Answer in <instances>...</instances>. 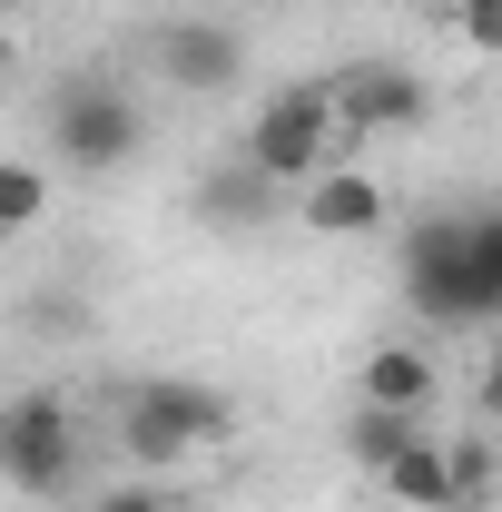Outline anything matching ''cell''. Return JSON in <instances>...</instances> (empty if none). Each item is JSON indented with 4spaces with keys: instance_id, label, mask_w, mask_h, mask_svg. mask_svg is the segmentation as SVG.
<instances>
[{
    "instance_id": "6da1fadb",
    "label": "cell",
    "mask_w": 502,
    "mask_h": 512,
    "mask_svg": "<svg viewBox=\"0 0 502 512\" xmlns=\"http://www.w3.org/2000/svg\"><path fill=\"white\" fill-rule=\"evenodd\" d=\"M227 434H237V404L197 375H138L119 394V453L138 473H178L197 453H217Z\"/></svg>"
},
{
    "instance_id": "7a4b0ae2",
    "label": "cell",
    "mask_w": 502,
    "mask_h": 512,
    "mask_svg": "<svg viewBox=\"0 0 502 512\" xmlns=\"http://www.w3.org/2000/svg\"><path fill=\"white\" fill-rule=\"evenodd\" d=\"M404 296H414V316L424 325H453V335H483V325H502V286L473 266V237H463V207H443V217H424L414 237H404Z\"/></svg>"
},
{
    "instance_id": "3957f363",
    "label": "cell",
    "mask_w": 502,
    "mask_h": 512,
    "mask_svg": "<svg viewBox=\"0 0 502 512\" xmlns=\"http://www.w3.org/2000/svg\"><path fill=\"white\" fill-rule=\"evenodd\" d=\"M335 138H345V119H335V79H286V89H266V99H256L247 148H237V158L296 197L315 168H335Z\"/></svg>"
},
{
    "instance_id": "277c9868",
    "label": "cell",
    "mask_w": 502,
    "mask_h": 512,
    "mask_svg": "<svg viewBox=\"0 0 502 512\" xmlns=\"http://www.w3.org/2000/svg\"><path fill=\"white\" fill-rule=\"evenodd\" d=\"M79 463H89L79 404H69L60 384H20V394L0 404V473H10L20 493L60 503V493H79Z\"/></svg>"
},
{
    "instance_id": "5b68a950",
    "label": "cell",
    "mask_w": 502,
    "mask_h": 512,
    "mask_svg": "<svg viewBox=\"0 0 502 512\" xmlns=\"http://www.w3.org/2000/svg\"><path fill=\"white\" fill-rule=\"evenodd\" d=\"M50 148H60V168H79V178L128 168V158L148 148L138 89H128V79H60V89H50Z\"/></svg>"
},
{
    "instance_id": "8992f818",
    "label": "cell",
    "mask_w": 502,
    "mask_h": 512,
    "mask_svg": "<svg viewBox=\"0 0 502 512\" xmlns=\"http://www.w3.org/2000/svg\"><path fill=\"white\" fill-rule=\"evenodd\" d=\"M138 60H148V79H158V89H188V99H227V89L247 79V40H237V20H207V10H168V20H148Z\"/></svg>"
},
{
    "instance_id": "52a82bcc",
    "label": "cell",
    "mask_w": 502,
    "mask_h": 512,
    "mask_svg": "<svg viewBox=\"0 0 502 512\" xmlns=\"http://www.w3.org/2000/svg\"><path fill=\"white\" fill-rule=\"evenodd\" d=\"M286 207H296V227L325 237V247H345V237H384V227H394V188L365 178V168H315Z\"/></svg>"
},
{
    "instance_id": "ba28073f",
    "label": "cell",
    "mask_w": 502,
    "mask_h": 512,
    "mask_svg": "<svg viewBox=\"0 0 502 512\" xmlns=\"http://www.w3.org/2000/svg\"><path fill=\"white\" fill-rule=\"evenodd\" d=\"M335 119L345 128H424L434 119V79L414 60H355L335 79Z\"/></svg>"
},
{
    "instance_id": "9c48e42d",
    "label": "cell",
    "mask_w": 502,
    "mask_h": 512,
    "mask_svg": "<svg viewBox=\"0 0 502 512\" xmlns=\"http://www.w3.org/2000/svg\"><path fill=\"white\" fill-rule=\"evenodd\" d=\"M207 227H227V237H247V227H276L286 217V188L276 178H256L247 158H227V168H197V197H188Z\"/></svg>"
},
{
    "instance_id": "30bf717a",
    "label": "cell",
    "mask_w": 502,
    "mask_h": 512,
    "mask_svg": "<svg viewBox=\"0 0 502 512\" xmlns=\"http://www.w3.org/2000/svg\"><path fill=\"white\" fill-rule=\"evenodd\" d=\"M434 394H443V365L424 345H375L355 375V404H394V414H434Z\"/></svg>"
},
{
    "instance_id": "8fae6325",
    "label": "cell",
    "mask_w": 502,
    "mask_h": 512,
    "mask_svg": "<svg viewBox=\"0 0 502 512\" xmlns=\"http://www.w3.org/2000/svg\"><path fill=\"white\" fill-rule=\"evenodd\" d=\"M375 493L394 512H453V473H443V444L434 434H414V444L394 453V463H384L375 473Z\"/></svg>"
},
{
    "instance_id": "7c38bea8",
    "label": "cell",
    "mask_w": 502,
    "mask_h": 512,
    "mask_svg": "<svg viewBox=\"0 0 502 512\" xmlns=\"http://www.w3.org/2000/svg\"><path fill=\"white\" fill-rule=\"evenodd\" d=\"M414 434H424V414H394V404H355V414H345V463H355V473H384V463L414 444Z\"/></svg>"
},
{
    "instance_id": "4fadbf2b",
    "label": "cell",
    "mask_w": 502,
    "mask_h": 512,
    "mask_svg": "<svg viewBox=\"0 0 502 512\" xmlns=\"http://www.w3.org/2000/svg\"><path fill=\"white\" fill-rule=\"evenodd\" d=\"M50 217V168L40 158H0V237H30Z\"/></svg>"
},
{
    "instance_id": "5bb4252c",
    "label": "cell",
    "mask_w": 502,
    "mask_h": 512,
    "mask_svg": "<svg viewBox=\"0 0 502 512\" xmlns=\"http://www.w3.org/2000/svg\"><path fill=\"white\" fill-rule=\"evenodd\" d=\"M443 473H453V512L493 503V444H483V434H453V444H443Z\"/></svg>"
},
{
    "instance_id": "9a60e30c",
    "label": "cell",
    "mask_w": 502,
    "mask_h": 512,
    "mask_svg": "<svg viewBox=\"0 0 502 512\" xmlns=\"http://www.w3.org/2000/svg\"><path fill=\"white\" fill-rule=\"evenodd\" d=\"M89 512H197L168 473H128V483H109V493H89Z\"/></svg>"
},
{
    "instance_id": "2e32d148",
    "label": "cell",
    "mask_w": 502,
    "mask_h": 512,
    "mask_svg": "<svg viewBox=\"0 0 502 512\" xmlns=\"http://www.w3.org/2000/svg\"><path fill=\"white\" fill-rule=\"evenodd\" d=\"M443 10H453V40L473 60H502V0H443Z\"/></svg>"
},
{
    "instance_id": "e0dca14e",
    "label": "cell",
    "mask_w": 502,
    "mask_h": 512,
    "mask_svg": "<svg viewBox=\"0 0 502 512\" xmlns=\"http://www.w3.org/2000/svg\"><path fill=\"white\" fill-rule=\"evenodd\" d=\"M483 404H493V414H502V365H493V384H483Z\"/></svg>"
}]
</instances>
